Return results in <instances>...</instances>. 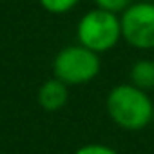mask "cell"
<instances>
[{"label": "cell", "instance_id": "cell-9", "mask_svg": "<svg viewBox=\"0 0 154 154\" xmlns=\"http://www.w3.org/2000/svg\"><path fill=\"white\" fill-rule=\"evenodd\" d=\"M72 154H120V152L103 143H87V145L78 147Z\"/></svg>", "mask_w": 154, "mask_h": 154}, {"label": "cell", "instance_id": "cell-10", "mask_svg": "<svg viewBox=\"0 0 154 154\" xmlns=\"http://www.w3.org/2000/svg\"><path fill=\"white\" fill-rule=\"evenodd\" d=\"M152 122H154V114H152Z\"/></svg>", "mask_w": 154, "mask_h": 154}, {"label": "cell", "instance_id": "cell-1", "mask_svg": "<svg viewBox=\"0 0 154 154\" xmlns=\"http://www.w3.org/2000/svg\"><path fill=\"white\" fill-rule=\"evenodd\" d=\"M107 114L109 118L125 131L145 129L152 122L154 103L147 91L138 89L132 84H120L107 94Z\"/></svg>", "mask_w": 154, "mask_h": 154}, {"label": "cell", "instance_id": "cell-6", "mask_svg": "<svg viewBox=\"0 0 154 154\" xmlns=\"http://www.w3.org/2000/svg\"><path fill=\"white\" fill-rule=\"evenodd\" d=\"M131 84L141 91L154 89V60H138L131 67Z\"/></svg>", "mask_w": 154, "mask_h": 154}, {"label": "cell", "instance_id": "cell-8", "mask_svg": "<svg viewBox=\"0 0 154 154\" xmlns=\"http://www.w3.org/2000/svg\"><path fill=\"white\" fill-rule=\"evenodd\" d=\"M94 4H96V8H100V9H105V11L122 15V13L132 4V0H94Z\"/></svg>", "mask_w": 154, "mask_h": 154}, {"label": "cell", "instance_id": "cell-4", "mask_svg": "<svg viewBox=\"0 0 154 154\" xmlns=\"http://www.w3.org/2000/svg\"><path fill=\"white\" fill-rule=\"evenodd\" d=\"M122 38L134 49H154V2H132L122 15Z\"/></svg>", "mask_w": 154, "mask_h": 154}, {"label": "cell", "instance_id": "cell-2", "mask_svg": "<svg viewBox=\"0 0 154 154\" xmlns=\"http://www.w3.org/2000/svg\"><path fill=\"white\" fill-rule=\"evenodd\" d=\"M76 36L78 44L98 54L111 51L122 40L120 15L94 8L80 18L76 26Z\"/></svg>", "mask_w": 154, "mask_h": 154}, {"label": "cell", "instance_id": "cell-3", "mask_svg": "<svg viewBox=\"0 0 154 154\" xmlns=\"http://www.w3.org/2000/svg\"><path fill=\"white\" fill-rule=\"evenodd\" d=\"M102 62L100 54L84 47L82 44L67 45L60 49L53 60L54 78L62 80L67 85L89 84L100 74Z\"/></svg>", "mask_w": 154, "mask_h": 154}, {"label": "cell", "instance_id": "cell-5", "mask_svg": "<svg viewBox=\"0 0 154 154\" xmlns=\"http://www.w3.org/2000/svg\"><path fill=\"white\" fill-rule=\"evenodd\" d=\"M67 100H69V85L58 78L44 82L38 89V103L44 111L49 112L60 111L62 107H65Z\"/></svg>", "mask_w": 154, "mask_h": 154}, {"label": "cell", "instance_id": "cell-7", "mask_svg": "<svg viewBox=\"0 0 154 154\" xmlns=\"http://www.w3.org/2000/svg\"><path fill=\"white\" fill-rule=\"evenodd\" d=\"M38 2L47 13L63 15V13H69L71 9H74L80 0H38Z\"/></svg>", "mask_w": 154, "mask_h": 154}]
</instances>
